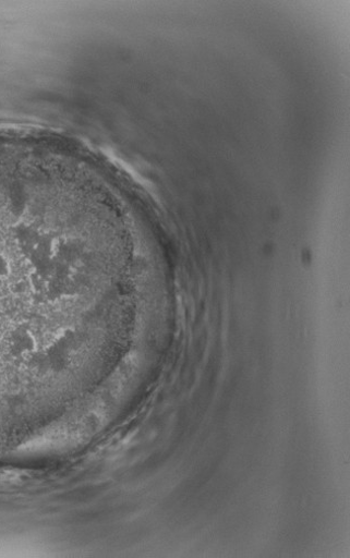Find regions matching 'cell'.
I'll list each match as a JSON object with an SVG mask.
<instances>
[{
  "instance_id": "cell-1",
  "label": "cell",
  "mask_w": 350,
  "mask_h": 558,
  "mask_svg": "<svg viewBox=\"0 0 350 558\" xmlns=\"http://www.w3.org/2000/svg\"><path fill=\"white\" fill-rule=\"evenodd\" d=\"M52 230L39 208L0 195V397L41 385L64 363L47 289Z\"/></svg>"
}]
</instances>
